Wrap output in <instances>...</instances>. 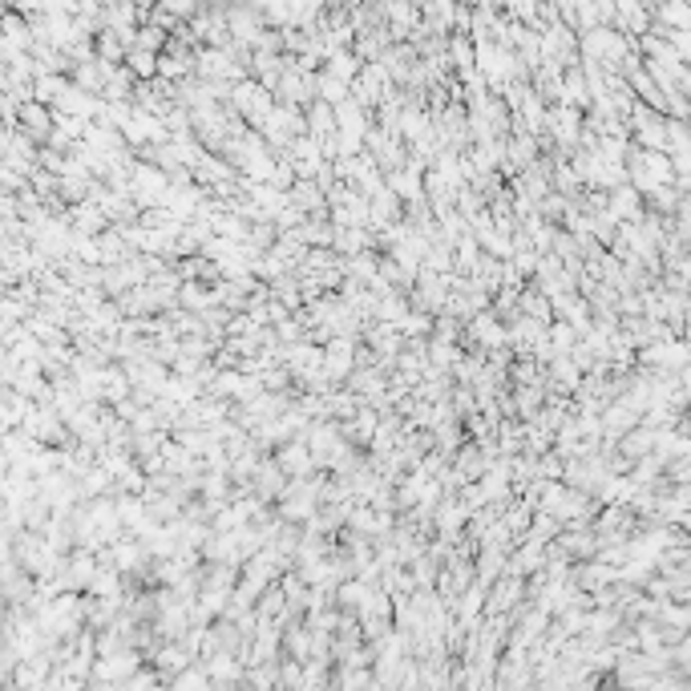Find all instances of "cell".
<instances>
[{"label":"cell","mask_w":691,"mask_h":691,"mask_svg":"<svg viewBox=\"0 0 691 691\" xmlns=\"http://www.w3.org/2000/svg\"><path fill=\"white\" fill-rule=\"evenodd\" d=\"M13 130H17L25 142L41 146V142H49V134H53V110H49L45 102H37V97H29V102H21L17 114H13Z\"/></svg>","instance_id":"1"},{"label":"cell","mask_w":691,"mask_h":691,"mask_svg":"<svg viewBox=\"0 0 691 691\" xmlns=\"http://www.w3.org/2000/svg\"><path fill=\"white\" fill-rule=\"evenodd\" d=\"M283 485H287V473L275 465V457H271V453H263V457H259V465H255V473H251V481H247V489L255 493L259 502H275L279 493H283Z\"/></svg>","instance_id":"2"},{"label":"cell","mask_w":691,"mask_h":691,"mask_svg":"<svg viewBox=\"0 0 691 691\" xmlns=\"http://www.w3.org/2000/svg\"><path fill=\"white\" fill-rule=\"evenodd\" d=\"M615 223H639L643 219V194L631 182H619L607 190V207H603Z\"/></svg>","instance_id":"3"},{"label":"cell","mask_w":691,"mask_h":691,"mask_svg":"<svg viewBox=\"0 0 691 691\" xmlns=\"http://www.w3.org/2000/svg\"><path fill=\"white\" fill-rule=\"evenodd\" d=\"M122 65L130 69L134 81H150V77H158V53H146V49H134V45L126 49Z\"/></svg>","instance_id":"4"},{"label":"cell","mask_w":691,"mask_h":691,"mask_svg":"<svg viewBox=\"0 0 691 691\" xmlns=\"http://www.w3.org/2000/svg\"><path fill=\"white\" fill-rule=\"evenodd\" d=\"M154 9H162V13H170L174 21H190L194 13H199V0H158Z\"/></svg>","instance_id":"5"},{"label":"cell","mask_w":691,"mask_h":691,"mask_svg":"<svg viewBox=\"0 0 691 691\" xmlns=\"http://www.w3.org/2000/svg\"><path fill=\"white\" fill-rule=\"evenodd\" d=\"M9 9L21 13V17H29V13H41V0H9Z\"/></svg>","instance_id":"6"},{"label":"cell","mask_w":691,"mask_h":691,"mask_svg":"<svg viewBox=\"0 0 691 691\" xmlns=\"http://www.w3.org/2000/svg\"><path fill=\"white\" fill-rule=\"evenodd\" d=\"M134 5H138V9H142V13H150V9H154V5H158V0H134Z\"/></svg>","instance_id":"7"},{"label":"cell","mask_w":691,"mask_h":691,"mask_svg":"<svg viewBox=\"0 0 691 691\" xmlns=\"http://www.w3.org/2000/svg\"><path fill=\"white\" fill-rule=\"evenodd\" d=\"M5 13H13V9H9V0H0V17H5Z\"/></svg>","instance_id":"8"}]
</instances>
